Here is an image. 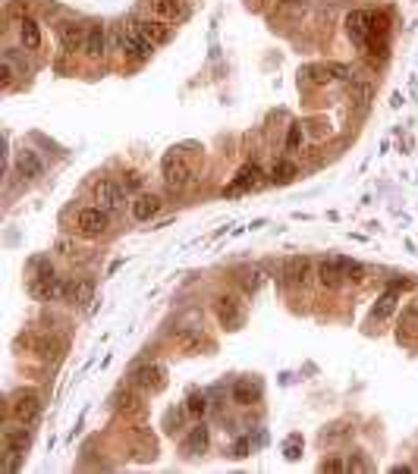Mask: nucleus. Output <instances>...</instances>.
Segmentation results:
<instances>
[{
    "mask_svg": "<svg viewBox=\"0 0 418 474\" xmlns=\"http://www.w3.org/2000/svg\"><path fill=\"white\" fill-rule=\"evenodd\" d=\"M258 286H262V270H252V274L246 276V289H258Z\"/></svg>",
    "mask_w": 418,
    "mask_h": 474,
    "instance_id": "obj_32",
    "label": "nucleus"
},
{
    "mask_svg": "<svg viewBox=\"0 0 418 474\" xmlns=\"http://www.w3.org/2000/svg\"><path fill=\"white\" fill-rule=\"evenodd\" d=\"M343 270H346V280H362V276H365V267L358 264V261H346L343 258Z\"/></svg>",
    "mask_w": 418,
    "mask_h": 474,
    "instance_id": "obj_26",
    "label": "nucleus"
},
{
    "mask_svg": "<svg viewBox=\"0 0 418 474\" xmlns=\"http://www.w3.org/2000/svg\"><path fill=\"white\" fill-rule=\"evenodd\" d=\"M296 452H299V437H292L290 443H286V459H299Z\"/></svg>",
    "mask_w": 418,
    "mask_h": 474,
    "instance_id": "obj_35",
    "label": "nucleus"
},
{
    "mask_svg": "<svg viewBox=\"0 0 418 474\" xmlns=\"http://www.w3.org/2000/svg\"><path fill=\"white\" fill-rule=\"evenodd\" d=\"M396 308V292L387 289L381 298H378V305H374V318H390Z\"/></svg>",
    "mask_w": 418,
    "mask_h": 474,
    "instance_id": "obj_22",
    "label": "nucleus"
},
{
    "mask_svg": "<svg viewBox=\"0 0 418 474\" xmlns=\"http://www.w3.org/2000/svg\"><path fill=\"white\" fill-rule=\"evenodd\" d=\"M107 223H111V217H107L104 208H85L79 211V217H76V226H79V233L89 239L101 236V233L107 230Z\"/></svg>",
    "mask_w": 418,
    "mask_h": 474,
    "instance_id": "obj_3",
    "label": "nucleus"
},
{
    "mask_svg": "<svg viewBox=\"0 0 418 474\" xmlns=\"http://www.w3.org/2000/svg\"><path fill=\"white\" fill-rule=\"evenodd\" d=\"M346 468H349V471H365V462H362V459H349V465H346Z\"/></svg>",
    "mask_w": 418,
    "mask_h": 474,
    "instance_id": "obj_36",
    "label": "nucleus"
},
{
    "mask_svg": "<svg viewBox=\"0 0 418 474\" xmlns=\"http://www.w3.org/2000/svg\"><path fill=\"white\" fill-rule=\"evenodd\" d=\"M135 386H142V390H161L164 386V370L157 368V364H145L132 374Z\"/></svg>",
    "mask_w": 418,
    "mask_h": 474,
    "instance_id": "obj_15",
    "label": "nucleus"
},
{
    "mask_svg": "<svg viewBox=\"0 0 418 474\" xmlns=\"http://www.w3.org/2000/svg\"><path fill=\"white\" fill-rule=\"evenodd\" d=\"M264 185V176H262V170L255 167V163H246L242 170L236 173V179H233V185L227 189V192H248V189H262Z\"/></svg>",
    "mask_w": 418,
    "mask_h": 474,
    "instance_id": "obj_11",
    "label": "nucleus"
},
{
    "mask_svg": "<svg viewBox=\"0 0 418 474\" xmlns=\"http://www.w3.org/2000/svg\"><path fill=\"white\" fill-rule=\"evenodd\" d=\"M151 13L167 23V19H186L189 10L183 0H151Z\"/></svg>",
    "mask_w": 418,
    "mask_h": 474,
    "instance_id": "obj_13",
    "label": "nucleus"
},
{
    "mask_svg": "<svg viewBox=\"0 0 418 474\" xmlns=\"http://www.w3.org/2000/svg\"><path fill=\"white\" fill-rule=\"evenodd\" d=\"M318 283L324 289H340L346 283V270H343V258H330L318 264Z\"/></svg>",
    "mask_w": 418,
    "mask_h": 474,
    "instance_id": "obj_8",
    "label": "nucleus"
},
{
    "mask_svg": "<svg viewBox=\"0 0 418 474\" xmlns=\"http://www.w3.org/2000/svg\"><path fill=\"white\" fill-rule=\"evenodd\" d=\"M29 292L35 298H54V296H60V280H57V274H54V267L51 264H45V261H38V276L29 283Z\"/></svg>",
    "mask_w": 418,
    "mask_h": 474,
    "instance_id": "obj_2",
    "label": "nucleus"
},
{
    "mask_svg": "<svg viewBox=\"0 0 418 474\" xmlns=\"http://www.w3.org/2000/svg\"><path fill=\"white\" fill-rule=\"evenodd\" d=\"M104 47H107V32L104 25H91L89 29V38H85V54H89L91 60L104 57Z\"/></svg>",
    "mask_w": 418,
    "mask_h": 474,
    "instance_id": "obj_19",
    "label": "nucleus"
},
{
    "mask_svg": "<svg viewBox=\"0 0 418 474\" xmlns=\"http://www.w3.org/2000/svg\"><path fill=\"white\" fill-rule=\"evenodd\" d=\"M132 29L139 32V35L145 38V41H151V45H167L170 41V29H167L164 19H135Z\"/></svg>",
    "mask_w": 418,
    "mask_h": 474,
    "instance_id": "obj_9",
    "label": "nucleus"
},
{
    "mask_svg": "<svg viewBox=\"0 0 418 474\" xmlns=\"http://www.w3.org/2000/svg\"><path fill=\"white\" fill-rule=\"evenodd\" d=\"M292 176H296V167H292L290 161H280L274 170H270V179H274V182H290Z\"/></svg>",
    "mask_w": 418,
    "mask_h": 474,
    "instance_id": "obj_23",
    "label": "nucleus"
},
{
    "mask_svg": "<svg viewBox=\"0 0 418 474\" xmlns=\"http://www.w3.org/2000/svg\"><path fill=\"white\" fill-rule=\"evenodd\" d=\"M302 3H305V0H283L286 10H296V7H302Z\"/></svg>",
    "mask_w": 418,
    "mask_h": 474,
    "instance_id": "obj_37",
    "label": "nucleus"
},
{
    "mask_svg": "<svg viewBox=\"0 0 418 474\" xmlns=\"http://www.w3.org/2000/svg\"><path fill=\"white\" fill-rule=\"evenodd\" d=\"M343 462H340V459H327V462H324V465H321V471H343Z\"/></svg>",
    "mask_w": 418,
    "mask_h": 474,
    "instance_id": "obj_34",
    "label": "nucleus"
},
{
    "mask_svg": "<svg viewBox=\"0 0 418 474\" xmlns=\"http://www.w3.org/2000/svg\"><path fill=\"white\" fill-rule=\"evenodd\" d=\"M346 32H349V38L356 41V45L365 47L368 35L374 32V16L365 13V10H352V13L346 16Z\"/></svg>",
    "mask_w": 418,
    "mask_h": 474,
    "instance_id": "obj_6",
    "label": "nucleus"
},
{
    "mask_svg": "<svg viewBox=\"0 0 418 474\" xmlns=\"http://www.w3.org/2000/svg\"><path fill=\"white\" fill-rule=\"evenodd\" d=\"M95 198H97V204H101L104 211H113V208H119L123 195H119V189L111 182V179H101V182L95 185Z\"/></svg>",
    "mask_w": 418,
    "mask_h": 474,
    "instance_id": "obj_17",
    "label": "nucleus"
},
{
    "mask_svg": "<svg viewBox=\"0 0 418 474\" xmlns=\"http://www.w3.org/2000/svg\"><path fill=\"white\" fill-rule=\"evenodd\" d=\"M252 399H255V386L239 383L236 386V402H252Z\"/></svg>",
    "mask_w": 418,
    "mask_h": 474,
    "instance_id": "obj_29",
    "label": "nucleus"
},
{
    "mask_svg": "<svg viewBox=\"0 0 418 474\" xmlns=\"http://www.w3.org/2000/svg\"><path fill=\"white\" fill-rule=\"evenodd\" d=\"M10 412H13V418L19 424H35L38 415H41V399L35 393H19L13 399V405H10Z\"/></svg>",
    "mask_w": 418,
    "mask_h": 474,
    "instance_id": "obj_7",
    "label": "nucleus"
},
{
    "mask_svg": "<svg viewBox=\"0 0 418 474\" xmlns=\"http://www.w3.org/2000/svg\"><path fill=\"white\" fill-rule=\"evenodd\" d=\"M214 311H217L220 327H227V330H239V327L246 324V308L239 305L236 296H220L214 305Z\"/></svg>",
    "mask_w": 418,
    "mask_h": 474,
    "instance_id": "obj_1",
    "label": "nucleus"
},
{
    "mask_svg": "<svg viewBox=\"0 0 418 474\" xmlns=\"http://www.w3.org/2000/svg\"><path fill=\"white\" fill-rule=\"evenodd\" d=\"M57 35H60V41H63V47H67V51H79V47H85L89 29H82L79 23H60Z\"/></svg>",
    "mask_w": 418,
    "mask_h": 474,
    "instance_id": "obj_12",
    "label": "nucleus"
},
{
    "mask_svg": "<svg viewBox=\"0 0 418 474\" xmlns=\"http://www.w3.org/2000/svg\"><path fill=\"white\" fill-rule=\"evenodd\" d=\"M349 95H352V101H356V104H365V101H368V88H365V85H356V82H352Z\"/></svg>",
    "mask_w": 418,
    "mask_h": 474,
    "instance_id": "obj_30",
    "label": "nucleus"
},
{
    "mask_svg": "<svg viewBox=\"0 0 418 474\" xmlns=\"http://www.w3.org/2000/svg\"><path fill=\"white\" fill-rule=\"evenodd\" d=\"M299 145H302V126H292L286 135V151H299Z\"/></svg>",
    "mask_w": 418,
    "mask_h": 474,
    "instance_id": "obj_28",
    "label": "nucleus"
},
{
    "mask_svg": "<svg viewBox=\"0 0 418 474\" xmlns=\"http://www.w3.org/2000/svg\"><path fill=\"white\" fill-rule=\"evenodd\" d=\"M119 189H123V192H135V189H142V176H139V173H126L123 182H119Z\"/></svg>",
    "mask_w": 418,
    "mask_h": 474,
    "instance_id": "obj_27",
    "label": "nucleus"
},
{
    "mask_svg": "<svg viewBox=\"0 0 418 474\" xmlns=\"http://www.w3.org/2000/svg\"><path fill=\"white\" fill-rule=\"evenodd\" d=\"M57 254H67V258H69V254H76V242H73V239H60V242H57Z\"/></svg>",
    "mask_w": 418,
    "mask_h": 474,
    "instance_id": "obj_31",
    "label": "nucleus"
},
{
    "mask_svg": "<svg viewBox=\"0 0 418 474\" xmlns=\"http://www.w3.org/2000/svg\"><path fill=\"white\" fill-rule=\"evenodd\" d=\"M157 211H161V198H157V195H139L132 204V217L139 223H148Z\"/></svg>",
    "mask_w": 418,
    "mask_h": 474,
    "instance_id": "obj_18",
    "label": "nucleus"
},
{
    "mask_svg": "<svg viewBox=\"0 0 418 474\" xmlns=\"http://www.w3.org/2000/svg\"><path fill=\"white\" fill-rule=\"evenodd\" d=\"M119 47H123L129 57H135V60H148L151 54H154V45L145 41V38L139 35L132 25H123V29H119Z\"/></svg>",
    "mask_w": 418,
    "mask_h": 474,
    "instance_id": "obj_4",
    "label": "nucleus"
},
{
    "mask_svg": "<svg viewBox=\"0 0 418 474\" xmlns=\"http://www.w3.org/2000/svg\"><path fill=\"white\" fill-rule=\"evenodd\" d=\"M19 41H23L29 51H38V47H41V29H38L35 19H23V23H19Z\"/></svg>",
    "mask_w": 418,
    "mask_h": 474,
    "instance_id": "obj_21",
    "label": "nucleus"
},
{
    "mask_svg": "<svg viewBox=\"0 0 418 474\" xmlns=\"http://www.w3.org/2000/svg\"><path fill=\"white\" fill-rule=\"evenodd\" d=\"M161 173H164V182L170 185V189H183V185L189 182V167H186V161H183L176 151H170V154L164 157Z\"/></svg>",
    "mask_w": 418,
    "mask_h": 474,
    "instance_id": "obj_5",
    "label": "nucleus"
},
{
    "mask_svg": "<svg viewBox=\"0 0 418 474\" xmlns=\"http://www.w3.org/2000/svg\"><path fill=\"white\" fill-rule=\"evenodd\" d=\"M327 73H330V79H336V82H356V75H352L346 67H340V63H327Z\"/></svg>",
    "mask_w": 418,
    "mask_h": 474,
    "instance_id": "obj_25",
    "label": "nucleus"
},
{
    "mask_svg": "<svg viewBox=\"0 0 418 474\" xmlns=\"http://www.w3.org/2000/svg\"><path fill=\"white\" fill-rule=\"evenodd\" d=\"M186 412H189V415H195V418H202L205 412H208V399H205V396H198V393H192L186 399Z\"/></svg>",
    "mask_w": 418,
    "mask_h": 474,
    "instance_id": "obj_24",
    "label": "nucleus"
},
{
    "mask_svg": "<svg viewBox=\"0 0 418 474\" xmlns=\"http://www.w3.org/2000/svg\"><path fill=\"white\" fill-rule=\"evenodd\" d=\"M208 440H211V434H208V427H205V424L192 427L186 434V452H189V455H202V452L208 449Z\"/></svg>",
    "mask_w": 418,
    "mask_h": 474,
    "instance_id": "obj_20",
    "label": "nucleus"
},
{
    "mask_svg": "<svg viewBox=\"0 0 418 474\" xmlns=\"http://www.w3.org/2000/svg\"><path fill=\"white\" fill-rule=\"evenodd\" d=\"M63 296H67L73 305H89L91 296H95V283L91 280H69Z\"/></svg>",
    "mask_w": 418,
    "mask_h": 474,
    "instance_id": "obj_16",
    "label": "nucleus"
},
{
    "mask_svg": "<svg viewBox=\"0 0 418 474\" xmlns=\"http://www.w3.org/2000/svg\"><path fill=\"white\" fill-rule=\"evenodd\" d=\"M16 170H19V176H25V179H38L45 173V163H41V157H38L35 151H19V154H16Z\"/></svg>",
    "mask_w": 418,
    "mask_h": 474,
    "instance_id": "obj_14",
    "label": "nucleus"
},
{
    "mask_svg": "<svg viewBox=\"0 0 418 474\" xmlns=\"http://www.w3.org/2000/svg\"><path fill=\"white\" fill-rule=\"evenodd\" d=\"M0 79L7 82V85L13 82V67H10V60H3V63H0Z\"/></svg>",
    "mask_w": 418,
    "mask_h": 474,
    "instance_id": "obj_33",
    "label": "nucleus"
},
{
    "mask_svg": "<svg viewBox=\"0 0 418 474\" xmlns=\"http://www.w3.org/2000/svg\"><path fill=\"white\" fill-rule=\"evenodd\" d=\"M308 276H312V261L305 258V254H292V258H286L283 264V280L292 283V286H305Z\"/></svg>",
    "mask_w": 418,
    "mask_h": 474,
    "instance_id": "obj_10",
    "label": "nucleus"
}]
</instances>
